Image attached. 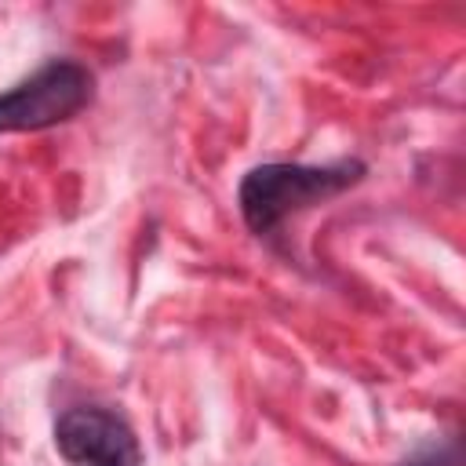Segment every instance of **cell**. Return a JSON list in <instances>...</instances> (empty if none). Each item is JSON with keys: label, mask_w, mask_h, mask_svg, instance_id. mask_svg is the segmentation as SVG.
<instances>
[{"label": "cell", "mask_w": 466, "mask_h": 466, "mask_svg": "<svg viewBox=\"0 0 466 466\" xmlns=\"http://www.w3.org/2000/svg\"><path fill=\"white\" fill-rule=\"evenodd\" d=\"M368 175V164L357 157H339L328 164H291L266 160L244 171L237 186V208L244 226L255 237H269L291 215L309 211L346 189H353Z\"/></svg>", "instance_id": "1"}, {"label": "cell", "mask_w": 466, "mask_h": 466, "mask_svg": "<svg viewBox=\"0 0 466 466\" xmlns=\"http://www.w3.org/2000/svg\"><path fill=\"white\" fill-rule=\"evenodd\" d=\"M95 98V73L76 58H47L33 76L0 91V135L47 131L73 120Z\"/></svg>", "instance_id": "2"}, {"label": "cell", "mask_w": 466, "mask_h": 466, "mask_svg": "<svg viewBox=\"0 0 466 466\" xmlns=\"http://www.w3.org/2000/svg\"><path fill=\"white\" fill-rule=\"evenodd\" d=\"M55 448L69 466H142L135 430L102 404L66 408L55 422Z\"/></svg>", "instance_id": "3"}, {"label": "cell", "mask_w": 466, "mask_h": 466, "mask_svg": "<svg viewBox=\"0 0 466 466\" xmlns=\"http://www.w3.org/2000/svg\"><path fill=\"white\" fill-rule=\"evenodd\" d=\"M400 466H459V441L430 444V448L415 451L411 459H404Z\"/></svg>", "instance_id": "4"}]
</instances>
